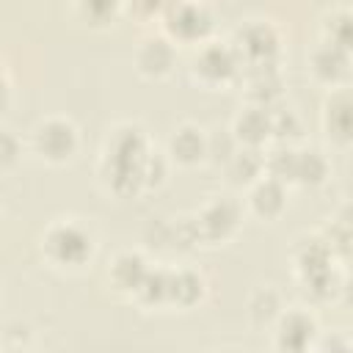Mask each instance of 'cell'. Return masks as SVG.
I'll return each instance as SVG.
<instances>
[{"mask_svg": "<svg viewBox=\"0 0 353 353\" xmlns=\"http://www.w3.org/2000/svg\"><path fill=\"white\" fill-rule=\"evenodd\" d=\"M237 152V141L229 127H212L207 132V160L215 165H223Z\"/></svg>", "mask_w": 353, "mask_h": 353, "instance_id": "obj_22", "label": "cell"}, {"mask_svg": "<svg viewBox=\"0 0 353 353\" xmlns=\"http://www.w3.org/2000/svg\"><path fill=\"white\" fill-rule=\"evenodd\" d=\"M229 130H232L237 146L262 149L265 141H270V108L245 105V108L234 116V121H232Z\"/></svg>", "mask_w": 353, "mask_h": 353, "instance_id": "obj_11", "label": "cell"}, {"mask_svg": "<svg viewBox=\"0 0 353 353\" xmlns=\"http://www.w3.org/2000/svg\"><path fill=\"white\" fill-rule=\"evenodd\" d=\"M135 66L143 77H165L176 66V47L168 36H143L135 50Z\"/></svg>", "mask_w": 353, "mask_h": 353, "instance_id": "obj_9", "label": "cell"}, {"mask_svg": "<svg viewBox=\"0 0 353 353\" xmlns=\"http://www.w3.org/2000/svg\"><path fill=\"white\" fill-rule=\"evenodd\" d=\"M149 141L141 124L124 121L119 127H113V132L105 141V152H102V165L99 174L108 182V188L119 196L124 193H135L141 185V168L143 160L149 154Z\"/></svg>", "mask_w": 353, "mask_h": 353, "instance_id": "obj_1", "label": "cell"}, {"mask_svg": "<svg viewBox=\"0 0 353 353\" xmlns=\"http://www.w3.org/2000/svg\"><path fill=\"white\" fill-rule=\"evenodd\" d=\"M160 14L171 41H204L215 25L212 8L204 3H168L160 8Z\"/></svg>", "mask_w": 353, "mask_h": 353, "instance_id": "obj_5", "label": "cell"}, {"mask_svg": "<svg viewBox=\"0 0 353 353\" xmlns=\"http://www.w3.org/2000/svg\"><path fill=\"white\" fill-rule=\"evenodd\" d=\"M243 63L232 47V41H201L190 61V74L193 80L204 85H223L232 83L240 74Z\"/></svg>", "mask_w": 353, "mask_h": 353, "instance_id": "obj_3", "label": "cell"}, {"mask_svg": "<svg viewBox=\"0 0 353 353\" xmlns=\"http://www.w3.org/2000/svg\"><path fill=\"white\" fill-rule=\"evenodd\" d=\"M168 174V157H163L160 152H149L141 168V185L143 188H157Z\"/></svg>", "mask_w": 353, "mask_h": 353, "instance_id": "obj_24", "label": "cell"}, {"mask_svg": "<svg viewBox=\"0 0 353 353\" xmlns=\"http://www.w3.org/2000/svg\"><path fill=\"white\" fill-rule=\"evenodd\" d=\"M30 141H33V152L47 163H66L80 146L77 127L63 116L41 119L33 127V138Z\"/></svg>", "mask_w": 353, "mask_h": 353, "instance_id": "obj_6", "label": "cell"}, {"mask_svg": "<svg viewBox=\"0 0 353 353\" xmlns=\"http://www.w3.org/2000/svg\"><path fill=\"white\" fill-rule=\"evenodd\" d=\"M226 179L237 188H251L256 179L265 176V152L262 149H248L237 146V152L223 163Z\"/></svg>", "mask_w": 353, "mask_h": 353, "instance_id": "obj_15", "label": "cell"}, {"mask_svg": "<svg viewBox=\"0 0 353 353\" xmlns=\"http://www.w3.org/2000/svg\"><path fill=\"white\" fill-rule=\"evenodd\" d=\"M248 210L256 218L276 221L287 210V185H281V182H276L270 176L256 179L248 188Z\"/></svg>", "mask_w": 353, "mask_h": 353, "instance_id": "obj_13", "label": "cell"}, {"mask_svg": "<svg viewBox=\"0 0 353 353\" xmlns=\"http://www.w3.org/2000/svg\"><path fill=\"white\" fill-rule=\"evenodd\" d=\"M323 240L331 248V254H334V248H339V254L345 256L347 254V243H350V226H347V221L345 218L331 221L328 229H325V234H323Z\"/></svg>", "mask_w": 353, "mask_h": 353, "instance_id": "obj_26", "label": "cell"}, {"mask_svg": "<svg viewBox=\"0 0 353 353\" xmlns=\"http://www.w3.org/2000/svg\"><path fill=\"white\" fill-rule=\"evenodd\" d=\"M295 157H298V149L287 146V143H279L276 149H270L265 154V176L287 185L295 179Z\"/></svg>", "mask_w": 353, "mask_h": 353, "instance_id": "obj_20", "label": "cell"}, {"mask_svg": "<svg viewBox=\"0 0 353 353\" xmlns=\"http://www.w3.org/2000/svg\"><path fill=\"white\" fill-rule=\"evenodd\" d=\"M165 154L176 165H199V163H204L207 160V132L193 121L179 124L168 138V152Z\"/></svg>", "mask_w": 353, "mask_h": 353, "instance_id": "obj_10", "label": "cell"}, {"mask_svg": "<svg viewBox=\"0 0 353 353\" xmlns=\"http://www.w3.org/2000/svg\"><path fill=\"white\" fill-rule=\"evenodd\" d=\"M232 47H234L243 66L273 63V61H279L281 36L268 19H248L237 28V33L232 39Z\"/></svg>", "mask_w": 353, "mask_h": 353, "instance_id": "obj_4", "label": "cell"}, {"mask_svg": "<svg viewBox=\"0 0 353 353\" xmlns=\"http://www.w3.org/2000/svg\"><path fill=\"white\" fill-rule=\"evenodd\" d=\"M6 353H30V350L25 347V350H6Z\"/></svg>", "mask_w": 353, "mask_h": 353, "instance_id": "obj_31", "label": "cell"}, {"mask_svg": "<svg viewBox=\"0 0 353 353\" xmlns=\"http://www.w3.org/2000/svg\"><path fill=\"white\" fill-rule=\"evenodd\" d=\"M77 11L85 14V17H91V22L102 25V22H110L113 19V14L119 11V3H80Z\"/></svg>", "mask_w": 353, "mask_h": 353, "instance_id": "obj_28", "label": "cell"}, {"mask_svg": "<svg viewBox=\"0 0 353 353\" xmlns=\"http://www.w3.org/2000/svg\"><path fill=\"white\" fill-rule=\"evenodd\" d=\"M218 353H229V350H218Z\"/></svg>", "mask_w": 353, "mask_h": 353, "instance_id": "obj_32", "label": "cell"}, {"mask_svg": "<svg viewBox=\"0 0 353 353\" xmlns=\"http://www.w3.org/2000/svg\"><path fill=\"white\" fill-rule=\"evenodd\" d=\"M281 314V298L273 287H259L248 298V317L254 325H268L276 323Z\"/></svg>", "mask_w": 353, "mask_h": 353, "instance_id": "obj_19", "label": "cell"}, {"mask_svg": "<svg viewBox=\"0 0 353 353\" xmlns=\"http://www.w3.org/2000/svg\"><path fill=\"white\" fill-rule=\"evenodd\" d=\"M240 221H243V207L229 196L210 199L193 215L199 243H223V240H229L237 232Z\"/></svg>", "mask_w": 353, "mask_h": 353, "instance_id": "obj_7", "label": "cell"}, {"mask_svg": "<svg viewBox=\"0 0 353 353\" xmlns=\"http://www.w3.org/2000/svg\"><path fill=\"white\" fill-rule=\"evenodd\" d=\"M41 251L58 268H80L94 256V237L77 221H55L41 234Z\"/></svg>", "mask_w": 353, "mask_h": 353, "instance_id": "obj_2", "label": "cell"}, {"mask_svg": "<svg viewBox=\"0 0 353 353\" xmlns=\"http://www.w3.org/2000/svg\"><path fill=\"white\" fill-rule=\"evenodd\" d=\"M132 298L141 301L143 306L168 303V268H149V273L143 276V281Z\"/></svg>", "mask_w": 353, "mask_h": 353, "instance_id": "obj_21", "label": "cell"}, {"mask_svg": "<svg viewBox=\"0 0 353 353\" xmlns=\"http://www.w3.org/2000/svg\"><path fill=\"white\" fill-rule=\"evenodd\" d=\"M328 171H331V165L320 149H301L295 157V179L292 182H298L303 188H317L328 179Z\"/></svg>", "mask_w": 353, "mask_h": 353, "instance_id": "obj_18", "label": "cell"}, {"mask_svg": "<svg viewBox=\"0 0 353 353\" xmlns=\"http://www.w3.org/2000/svg\"><path fill=\"white\" fill-rule=\"evenodd\" d=\"M323 127H325L328 141L347 146V141H350V94H347V88H336L325 99Z\"/></svg>", "mask_w": 353, "mask_h": 353, "instance_id": "obj_14", "label": "cell"}, {"mask_svg": "<svg viewBox=\"0 0 353 353\" xmlns=\"http://www.w3.org/2000/svg\"><path fill=\"white\" fill-rule=\"evenodd\" d=\"M317 342V323L303 309L281 312L276 320V350L279 353H309Z\"/></svg>", "mask_w": 353, "mask_h": 353, "instance_id": "obj_8", "label": "cell"}, {"mask_svg": "<svg viewBox=\"0 0 353 353\" xmlns=\"http://www.w3.org/2000/svg\"><path fill=\"white\" fill-rule=\"evenodd\" d=\"M22 143L11 130H0V171H11L19 163Z\"/></svg>", "mask_w": 353, "mask_h": 353, "instance_id": "obj_25", "label": "cell"}, {"mask_svg": "<svg viewBox=\"0 0 353 353\" xmlns=\"http://www.w3.org/2000/svg\"><path fill=\"white\" fill-rule=\"evenodd\" d=\"M347 66H350V50L345 47H336V44H328V41H320L312 55H309V69L317 80L328 83V85H336L347 77Z\"/></svg>", "mask_w": 353, "mask_h": 353, "instance_id": "obj_12", "label": "cell"}, {"mask_svg": "<svg viewBox=\"0 0 353 353\" xmlns=\"http://www.w3.org/2000/svg\"><path fill=\"white\" fill-rule=\"evenodd\" d=\"M301 119L295 110H270V138H276L279 143H287L292 138L301 135Z\"/></svg>", "mask_w": 353, "mask_h": 353, "instance_id": "obj_23", "label": "cell"}, {"mask_svg": "<svg viewBox=\"0 0 353 353\" xmlns=\"http://www.w3.org/2000/svg\"><path fill=\"white\" fill-rule=\"evenodd\" d=\"M30 342V328L25 323H8L3 331V345L6 350H25Z\"/></svg>", "mask_w": 353, "mask_h": 353, "instance_id": "obj_27", "label": "cell"}, {"mask_svg": "<svg viewBox=\"0 0 353 353\" xmlns=\"http://www.w3.org/2000/svg\"><path fill=\"white\" fill-rule=\"evenodd\" d=\"M201 298H204V279L196 270H188V268L168 270V303L188 309Z\"/></svg>", "mask_w": 353, "mask_h": 353, "instance_id": "obj_17", "label": "cell"}, {"mask_svg": "<svg viewBox=\"0 0 353 353\" xmlns=\"http://www.w3.org/2000/svg\"><path fill=\"white\" fill-rule=\"evenodd\" d=\"M317 353H350V345H347L345 336H336V334H334V336H328V339L320 342Z\"/></svg>", "mask_w": 353, "mask_h": 353, "instance_id": "obj_29", "label": "cell"}, {"mask_svg": "<svg viewBox=\"0 0 353 353\" xmlns=\"http://www.w3.org/2000/svg\"><path fill=\"white\" fill-rule=\"evenodd\" d=\"M6 102H8V74H6V69L0 66V110L6 108Z\"/></svg>", "mask_w": 353, "mask_h": 353, "instance_id": "obj_30", "label": "cell"}, {"mask_svg": "<svg viewBox=\"0 0 353 353\" xmlns=\"http://www.w3.org/2000/svg\"><path fill=\"white\" fill-rule=\"evenodd\" d=\"M149 268H152V265H149L138 251H121V254H116V259L110 262L108 279L113 281L116 290L135 295V290L141 287V281H143V276L149 273Z\"/></svg>", "mask_w": 353, "mask_h": 353, "instance_id": "obj_16", "label": "cell"}]
</instances>
